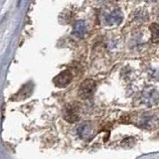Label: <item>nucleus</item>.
<instances>
[{"label": "nucleus", "mask_w": 159, "mask_h": 159, "mask_svg": "<svg viewBox=\"0 0 159 159\" xmlns=\"http://www.w3.org/2000/svg\"><path fill=\"white\" fill-rule=\"evenodd\" d=\"M32 92H33V84L28 83L26 84H24V86L19 89V92L15 94L13 99H15V101H22V99H25L31 96Z\"/></svg>", "instance_id": "39448f33"}, {"label": "nucleus", "mask_w": 159, "mask_h": 159, "mask_svg": "<svg viewBox=\"0 0 159 159\" xmlns=\"http://www.w3.org/2000/svg\"><path fill=\"white\" fill-rule=\"evenodd\" d=\"M63 117L66 121L74 123L79 120V113L77 108L73 106H67L64 108L63 111Z\"/></svg>", "instance_id": "7ed1b4c3"}, {"label": "nucleus", "mask_w": 159, "mask_h": 159, "mask_svg": "<svg viewBox=\"0 0 159 159\" xmlns=\"http://www.w3.org/2000/svg\"><path fill=\"white\" fill-rule=\"evenodd\" d=\"M72 79H73L72 72L69 71V70H65V71L61 72L58 76L54 78L53 82L55 84V86L58 88H66L72 82Z\"/></svg>", "instance_id": "f03ea898"}, {"label": "nucleus", "mask_w": 159, "mask_h": 159, "mask_svg": "<svg viewBox=\"0 0 159 159\" xmlns=\"http://www.w3.org/2000/svg\"><path fill=\"white\" fill-rule=\"evenodd\" d=\"M150 31H151V40L152 42L157 43L159 40V27L156 23L151 24L150 26Z\"/></svg>", "instance_id": "0eeeda50"}, {"label": "nucleus", "mask_w": 159, "mask_h": 159, "mask_svg": "<svg viewBox=\"0 0 159 159\" xmlns=\"http://www.w3.org/2000/svg\"><path fill=\"white\" fill-rule=\"evenodd\" d=\"M122 19L123 16L121 11L119 9H116L106 16V23L107 25H118L122 22Z\"/></svg>", "instance_id": "20e7f679"}, {"label": "nucleus", "mask_w": 159, "mask_h": 159, "mask_svg": "<svg viewBox=\"0 0 159 159\" xmlns=\"http://www.w3.org/2000/svg\"><path fill=\"white\" fill-rule=\"evenodd\" d=\"M153 1H156V0H153Z\"/></svg>", "instance_id": "6e6552de"}, {"label": "nucleus", "mask_w": 159, "mask_h": 159, "mask_svg": "<svg viewBox=\"0 0 159 159\" xmlns=\"http://www.w3.org/2000/svg\"><path fill=\"white\" fill-rule=\"evenodd\" d=\"M94 91H96V82L93 80H86L82 83L79 89V96L84 99L93 98Z\"/></svg>", "instance_id": "f257e3e1"}, {"label": "nucleus", "mask_w": 159, "mask_h": 159, "mask_svg": "<svg viewBox=\"0 0 159 159\" xmlns=\"http://www.w3.org/2000/svg\"><path fill=\"white\" fill-rule=\"evenodd\" d=\"M87 33V25L83 20H79L74 24L72 34L78 38H83Z\"/></svg>", "instance_id": "423d86ee"}]
</instances>
